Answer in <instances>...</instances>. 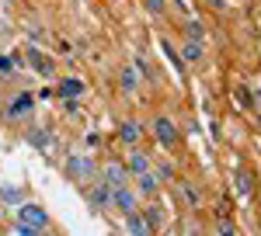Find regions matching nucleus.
I'll return each mask as SVG.
<instances>
[{
	"label": "nucleus",
	"mask_w": 261,
	"mask_h": 236,
	"mask_svg": "<svg viewBox=\"0 0 261 236\" xmlns=\"http://www.w3.org/2000/svg\"><path fill=\"white\" fill-rule=\"evenodd\" d=\"M140 139H143V122H136V118L119 122V142H125V146H140Z\"/></svg>",
	"instance_id": "obj_9"
},
{
	"label": "nucleus",
	"mask_w": 261,
	"mask_h": 236,
	"mask_svg": "<svg viewBox=\"0 0 261 236\" xmlns=\"http://www.w3.org/2000/svg\"><path fill=\"white\" fill-rule=\"evenodd\" d=\"M233 181H237L241 198H251V195H254V181H251V174H247V170H237V174H233Z\"/></svg>",
	"instance_id": "obj_17"
},
{
	"label": "nucleus",
	"mask_w": 261,
	"mask_h": 236,
	"mask_svg": "<svg viewBox=\"0 0 261 236\" xmlns=\"http://www.w3.org/2000/svg\"><path fill=\"white\" fill-rule=\"evenodd\" d=\"M174 4H185V0H174Z\"/></svg>",
	"instance_id": "obj_26"
},
{
	"label": "nucleus",
	"mask_w": 261,
	"mask_h": 236,
	"mask_svg": "<svg viewBox=\"0 0 261 236\" xmlns=\"http://www.w3.org/2000/svg\"><path fill=\"white\" fill-rule=\"evenodd\" d=\"M185 39H188V42H205V28H202L199 18H188V21H185Z\"/></svg>",
	"instance_id": "obj_15"
},
{
	"label": "nucleus",
	"mask_w": 261,
	"mask_h": 236,
	"mask_svg": "<svg viewBox=\"0 0 261 236\" xmlns=\"http://www.w3.org/2000/svg\"><path fill=\"white\" fill-rule=\"evenodd\" d=\"M14 66H18L14 56H0V73H14Z\"/></svg>",
	"instance_id": "obj_21"
},
{
	"label": "nucleus",
	"mask_w": 261,
	"mask_h": 236,
	"mask_svg": "<svg viewBox=\"0 0 261 236\" xmlns=\"http://www.w3.org/2000/svg\"><path fill=\"white\" fill-rule=\"evenodd\" d=\"M153 174H157V181H171L174 167H171V163H157V167H153Z\"/></svg>",
	"instance_id": "obj_20"
},
{
	"label": "nucleus",
	"mask_w": 261,
	"mask_h": 236,
	"mask_svg": "<svg viewBox=\"0 0 261 236\" xmlns=\"http://www.w3.org/2000/svg\"><path fill=\"white\" fill-rule=\"evenodd\" d=\"M209 7L213 11H226V0H209Z\"/></svg>",
	"instance_id": "obj_24"
},
{
	"label": "nucleus",
	"mask_w": 261,
	"mask_h": 236,
	"mask_svg": "<svg viewBox=\"0 0 261 236\" xmlns=\"http://www.w3.org/2000/svg\"><path fill=\"white\" fill-rule=\"evenodd\" d=\"M119 87L125 91V94H133V91L140 87V70H136V66H122V73H119Z\"/></svg>",
	"instance_id": "obj_12"
},
{
	"label": "nucleus",
	"mask_w": 261,
	"mask_h": 236,
	"mask_svg": "<svg viewBox=\"0 0 261 236\" xmlns=\"http://www.w3.org/2000/svg\"><path fill=\"white\" fill-rule=\"evenodd\" d=\"M146 11H150L153 18H161L164 14V0H146Z\"/></svg>",
	"instance_id": "obj_22"
},
{
	"label": "nucleus",
	"mask_w": 261,
	"mask_h": 236,
	"mask_svg": "<svg viewBox=\"0 0 261 236\" xmlns=\"http://www.w3.org/2000/svg\"><path fill=\"white\" fill-rule=\"evenodd\" d=\"M178 59H181V63H188V66H199L202 59H205V42H188V39H185Z\"/></svg>",
	"instance_id": "obj_10"
},
{
	"label": "nucleus",
	"mask_w": 261,
	"mask_h": 236,
	"mask_svg": "<svg viewBox=\"0 0 261 236\" xmlns=\"http://www.w3.org/2000/svg\"><path fill=\"white\" fill-rule=\"evenodd\" d=\"M0 201H4V205H21V188H14V184L7 188V184H4V188H0Z\"/></svg>",
	"instance_id": "obj_18"
},
{
	"label": "nucleus",
	"mask_w": 261,
	"mask_h": 236,
	"mask_svg": "<svg viewBox=\"0 0 261 236\" xmlns=\"http://www.w3.org/2000/svg\"><path fill=\"white\" fill-rule=\"evenodd\" d=\"M101 181H105L108 188H122V184H129L133 177H129V170H125L122 160H108V163L101 167Z\"/></svg>",
	"instance_id": "obj_6"
},
{
	"label": "nucleus",
	"mask_w": 261,
	"mask_h": 236,
	"mask_svg": "<svg viewBox=\"0 0 261 236\" xmlns=\"http://www.w3.org/2000/svg\"><path fill=\"white\" fill-rule=\"evenodd\" d=\"M125 163V170H129V177H136V174H146L153 163H150V157L143 153L140 146H129V160H122Z\"/></svg>",
	"instance_id": "obj_8"
},
{
	"label": "nucleus",
	"mask_w": 261,
	"mask_h": 236,
	"mask_svg": "<svg viewBox=\"0 0 261 236\" xmlns=\"http://www.w3.org/2000/svg\"><path fill=\"white\" fill-rule=\"evenodd\" d=\"M181 191H185V201H188L192 209H199V205H202V198H199V188H195V184H181Z\"/></svg>",
	"instance_id": "obj_19"
},
{
	"label": "nucleus",
	"mask_w": 261,
	"mask_h": 236,
	"mask_svg": "<svg viewBox=\"0 0 261 236\" xmlns=\"http://www.w3.org/2000/svg\"><path fill=\"white\" fill-rule=\"evenodd\" d=\"M84 198H87V205L98 209V212L112 209V188H108L105 181H91V184H84Z\"/></svg>",
	"instance_id": "obj_4"
},
{
	"label": "nucleus",
	"mask_w": 261,
	"mask_h": 236,
	"mask_svg": "<svg viewBox=\"0 0 261 236\" xmlns=\"http://www.w3.org/2000/svg\"><path fill=\"white\" fill-rule=\"evenodd\" d=\"M150 129H153V139H157L161 146H174V142H178V125H174L171 115H157Z\"/></svg>",
	"instance_id": "obj_5"
},
{
	"label": "nucleus",
	"mask_w": 261,
	"mask_h": 236,
	"mask_svg": "<svg viewBox=\"0 0 261 236\" xmlns=\"http://www.w3.org/2000/svg\"><path fill=\"white\" fill-rule=\"evenodd\" d=\"M140 201H143V198L133 191V184L112 188V209H119L122 216H129V212H140Z\"/></svg>",
	"instance_id": "obj_3"
},
{
	"label": "nucleus",
	"mask_w": 261,
	"mask_h": 236,
	"mask_svg": "<svg viewBox=\"0 0 261 236\" xmlns=\"http://www.w3.org/2000/svg\"><path fill=\"white\" fill-rule=\"evenodd\" d=\"M220 236H237V233H233V226H230V222H220Z\"/></svg>",
	"instance_id": "obj_23"
},
{
	"label": "nucleus",
	"mask_w": 261,
	"mask_h": 236,
	"mask_svg": "<svg viewBox=\"0 0 261 236\" xmlns=\"http://www.w3.org/2000/svg\"><path fill=\"white\" fill-rule=\"evenodd\" d=\"M108 4H119V0H108Z\"/></svg>",
	"instance_id": "obj_25"
},
{
	"label": "nucleus",
	"mask_w": 261,
	"mask_h": 236,
	"mask_svg": "<svg viewBox=\"0 0 261 236\" xmlns=\"http://www.w3.org/2000/svg\"><path fill=\"white\" fill-rule=\"evenodd\" d=\"M122 226H125V233H129V236H153V226H150L140 212H129Z\"/></svg>",
	"instance_id": "obj_11"
},
{
	"label": "nucleus",
	"mask_w": 261,
	"mask_h": 236,
	"mask_svg": "<svg viewBox=\"0 0 261 236\" xmlns=\"http://www.w3.org/2000/svg\"><path fill=\"white\" fill-rule=\"evenodd\" d=\"M94 160L87 157V153H70L66 157V167H63V174L70 177V181H77V184H91V177H94Z\"/></svg>",
	"instance_id": "obj_1"
},
{
	"label": "nucleus",
	"mask_w": 261,
	"mask_h": 236,
	"mask_svg": "<svg viewBox=\"0 0 261 236\" xmlns=\"http://www.w3.org/2000/svg\"><path fill=\"white\" fill-rule=\"evenodd\" d=\"M56 91H60V98H81V94H84V83L77 77H66Z\"/></svg>",
	"instance_id": "obj_14"
},
{
	"label": "nucleus",
	"mask_w": 261,
	"mask_h": 236,
	"mask_svg": "<svg viewBox=\"0 0 261 236\" xmlns=\"http://www.w3.org/2000/svg\"><path fill=\"white\" fill-rule=\"evenodd\" d=\"M28 63H32V70H39L42 77H53V63L45 59V52H39V49H28Z\"/></svg>",
	"instance_id": "obj_13"
},
{
	"label": "nucleus",
	"mask_w": 261,
	"mask_h": 236,
	"mask_svg": "<svg viewBox=\"0 0 261 236\" xmlns=\"http://www.w3.org/2000/svg\"><path fill=\"white\" fill-rule=\"evenodd\" d=\"M157 188H161V181H157V174H153V167H150L146 174L133 177V191H136L140 198H153V195H157Z\"/></svg>",
	"instance_id": "obj_7"
},
{
	"label": "nucleus",
	"mask_w": 261,
	"mask_h": 236,
	"mask_svg": "<svg viewBox=\"0 0 261 236\" xmlns=\"http://www.w3.org/2000/svg\"><path fill=\"white\" fill-rule=\"evenodd\" d=\"M28 108H32V98H28V94H18V98L7 104V115H11V118H21Z\"/></svg>",
	"instance_id": "obj_16"
},
{
	"label": "nucleus",
	"mask_w": 261,
	"mask_h": 236,
	"mask_svg": "<svg viewBox=\"0 0 261 236\" xmlns=\"http://www.w3.org/2000/svg\"><path fill=\"white\" fill-rule=\"evenodd\" d=\"M18 226H24V229H35V233H45V229H49V212H45L42 205L21 201V205H18Z\"/></svg>",
	"instance_id": "obj_2"
}]
</instances>
